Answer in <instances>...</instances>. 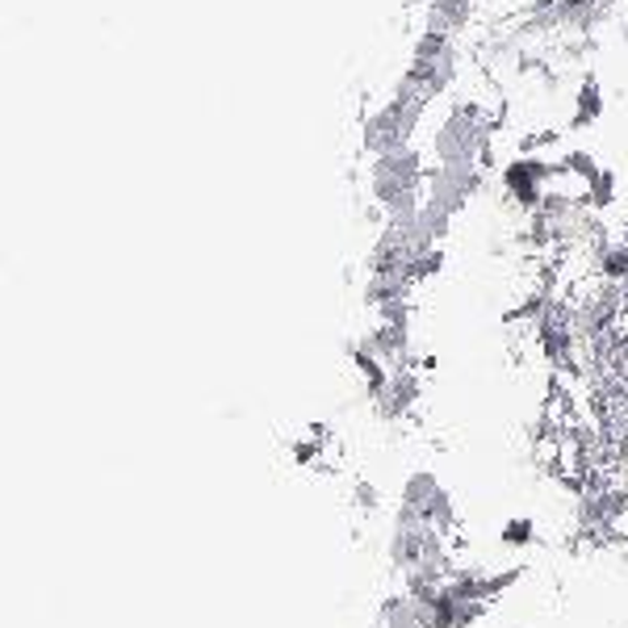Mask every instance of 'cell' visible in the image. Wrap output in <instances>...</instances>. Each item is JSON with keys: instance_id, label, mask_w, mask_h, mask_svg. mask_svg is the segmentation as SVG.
<instances>
[{"instance_id": "cell-2", "label": "cell", "mask_w": 628, "mask_h": 628, "mask_svg": "<svg viewBox=\"0 0 628 628\" xmlns=\"http://www.w3.org/2000/svg\"><path fill=\"white\" fill-rule=\"evenodd\" d=\"M398 503L411 507L423 524H432L436 533H444L453 540V533H457V503H453V494L444 490V482L432 473V469L407 473V482L398 490Z\"/></svg>"}, {"instance_id": "cell-8", "label": "cell", "mask_w": 628, "mask_h": 628, "mask_svg": "<svg viewBox=\"0 0 628 628\" xmlns=\"http://www.w3.org/2000/svg\"><path fill=\"white\" fill-rule=\"evenodd\" d=\"M625 206H628V181H625Z\"/></svg>"}, {"instance_id": "cell-3", "label": "cell", "mask_w": 628, "mask_h": 628, "mask_svg": "<svg viewBox=\"0 0 628 628\" xmlns=\"http://www.w3.org/2000/svg\"><path fill=\"white\" fill-rule=\"evenodd\" d=\"M607 101H604V84H600V76L595 71H582L579 84L570 89V122H566V130H591L600 117H604Z\"/></svg>"}, {"instance_id": "cell-5", "label": "cell", "mask_w": 628, "mask_h": 628, "mask_svg": "<svg viewBox=\"0 0 628 628\" xmlns=\"http://www.w3.org/2000/svg\"><path fill=\"white\" fill-rule=\"evenodd\" d=\"M381 628H427L419 620V607L407 591H395L381 600Z\"/></svg>"}, {"instance_id": "cell-4", "label": "cell", "mask_w": 628, "mask_h": 628, "mask_svg": "<svg viewBox=\"0 0 628 628\" xmlns=\"http://www.w3.org/2000/svg\"><path fill=\"white\" fill-rule=\"evenodd\" d=\"M625 202V185H620V176H616V168H600L595 176H591V185H586V206L595 209V214H607L612 206H620Z\"/></svg>"}, {"instance_id": "cell-7", "label": "cell", "mask_w": 628, "mask_h": 628, "mask_svg": "<svg viewBox=\"0 0 628 628\" xmlns=\"http://www.w3.org/2000/svg\"><path fill=\"white\" fill-rule=\"evenodd\" d=\"M352 503H356V512H373L377 507V487L373 482H356L352 487Z\"/></svg>"}, {"instance_id": "cell-6", "label": "cell", "mask_w": 628, "mask_h": 628, "mask_svg": "<svg viewBox=\"0 0 628 628\" xmlns=\"http://www.w3.org/2000/svg\"><path fill=\"white\" fill-rule=\"evenodd\" d=\"M499 545H507V549H524V545H533V519H528V515L507 519V524L499 528Z\"/></svg>"}, {"instance_id": "cell-1", "label": "cell", "mask_w": 628, "mask_h": 628, "mask_svg": "<svg viewBox=\"0 0 628 628\" xmlns=\"http://www.w3.org/2000/svg\"><path fill=\"white\" fill-rule=\"evenodd\" d=\"M553 172H558L553 160L533 156V151H515L512 160L499 163V193L512 209L533 218L536 209L545 206V197L553 193Z\"/></svg>"}]
</instances>
